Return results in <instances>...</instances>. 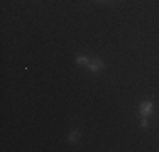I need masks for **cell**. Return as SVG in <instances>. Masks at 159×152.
<instances>
[{
	"label": "cell",
	"instance_id": "6da1fadb",
	"mask_svg": "<svg viewBox=\"0 0 159 152\" xmlns=\"http://www.w3.org/2000/svg\"><path fill=\"white\" fill-rule=\"evenodd\" d=\"M105 68V64L102 63L100 59H93V61H90L88 63V69L92 71V73H98L100 69H103Z\"/></svg>",
	"mask_w": 159,
	"mask_h": 152
},
{
	"label": "cell",
	"instance_id": "7a4b0ae2",
	"mask_svg": "<svg viewBox=\"0 0 159 152\" xmlns=\"http://www.w3.org/2000/svg\"><path fill=\"white\" fill-rule=\"evenodd\" d=\"M139 112H141L142 117H147L151 112H152V103H151V101H142V103H141V108H139Z\"/></svg>",
	"mask_w": 159,
	"mask_h": 152
},
{
	"label": "cell",
	"instance_id": "3957f363",
	"mask_svg": "<svg viewBox=\"0 0 159 152\" xmlns=\"http://www.w3.org/2000/svg\"><path fill=\"white\" fill-rule=\"evenodd\" d=\"M68 139H70V142H73V144L78 142V140H80V130H76V128H75V130H71Z\"/></svg>",
	"mask_w": 159,
	"mask_h": 152
},
{
	"label": "cell",
	"instance_id": "277c9868",
	"mask_svg": "<svg viewBox=\"0 0 159 152\" xmlns=\"http://www.w3.org/2000/svg\"><path fill=\"white\" fill-rule=\"evenodd\" d=\"M76 63L78 64H85V66H88V58H85V56H80V58H76Z\"/></svg>",
	"mask_w": 159,
	"mask_h": 152
},
{
	"label": "cell",
	"instance_id": "5b68a950",
	"mask_svg": "<svg viewBox=\"0 0 159 152\" xmlns=\"http://www.w3.org/2000/svg\"><path fill=\"white\" fill-rule=\"evenodd\" d=\"M141 127H144V128H146V127H147V118H144V120H142V123H141Z\"/></svg>",
	"mask_w": 159,
	"mask_h": 152
}]
</instances>
